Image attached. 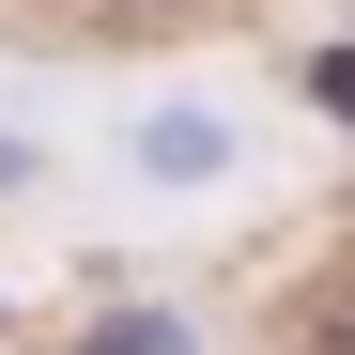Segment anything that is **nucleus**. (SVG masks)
<instances>
[{"mask_svg":"<svg viewBox=\"0 0 355 355\" xmlns=\"http://www.w3.org/2000/svg\"><path fill=\"white\" fill-rule=\"evenodd\" d=\"M62 355H216V324L186 309V293H108V309H93Z\"/></svg>","mask_w":355,"mask_h":355,"instance_id":"obj_2","label":"nucleus"},{"mask_svg":"<svg viewBox=\"0 0 355 355\" xmlns=\"http://www.w3.org/2000/svg\"><path fill=\"white\" fill-rule=\"evenodd\" d=\"M293 355H355V263L309 293V309H293Z\"/></svg>","mask_w":355,"mask_h":355,"instance_id":"obj_4","label":"nucleus"},{"mask_svg":"<svg viewBox=\"0 0 355 355\" xmlns=\"http://www.w3.org/2000/svg\"><path fill=\"white\" fill-rule=\"evenodd\" d=\"M108 16H186V0H108Z\"/></svg>","mask_w":355,"mask_h":355,"instance_id":"obj_5","label":"nucleus"},{"mask_svg":"<svg viewBox=\"0 0 355 355\" xmlns=\"http://www.w3.org/2000/svg\"><path fill=\"white\" fill-rule=\"evenodd\" d=\"M108 170H124L139 216H201V201L248 186V124H232L216 93H139L124 124H108Z\"/></svg>","mask_w":355,"mask_h":355,"instance_id":"obj_1","label":"nucleus"},{"mask_svg":"<svg viewBox=\"0 0 355 355\" xmlns=\"http://www.w3.org/2000/svg\"><path fill=\"white\" fill-rule=\"evenodd\" d=\"M46 186H62V139H46L31 108H0V216H31Z\"/></svg>","mask_w":355,"mask_h":355,"instance_id":"obj_3","label":"nucleus"}]
</instances>
